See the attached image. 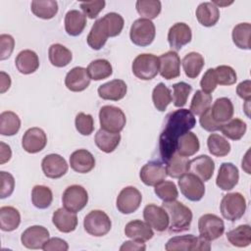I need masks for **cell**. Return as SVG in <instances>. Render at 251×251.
Masks as SVG:
<instances>
[{
	"label": "cell",
	"instance_id": "obj_43",
	"mask_svg": "<svg viewBox=\"0 0 251 251\" xmlns=\"http://www.w3.org/2000/svg\"><path fill=\"white\" fill-rule=\"evenodd\" d=\"M209 152L216 157H225L230 152L229 142L222 135L212 133L207 139Z\"/></svg>",
	"mask_w": 251,
	"mask_h": 251
},
{
	"label": "cell",
	"instance_id": "obj_52",
	"mask_svg": "<svg viewBox=\"0 0 251 251\" xmlns=\"http://www.w3.org/2000/svg\"><path fill=\"white\" fill-rule=\"evenodd\" d=\"M215 74L217 77V82L220 85H232L237 80L235 71L229 66H218L215 69Z\"/></svg>",
	"mask_w": 251,
	"mask_h": 251
},
{
	"label": "cell",
	"instance_id": "obj_59",
	"mask_svg": "<svg viewBox=\"0 0 251 251\" xmlns=\"http://www.w3.org/2000/svg\"><path fill=\"white\" fill-rule=\"evenodd\" d=\"M44 251H67L69 249V245L66 240L59 237L49 238L44 244Z\"/></svg>",
	"mask_w": 251,
	"mask_h": 251
},
{
	"label": "cell",
	"instance_id": "obj_53",
	"mask_svg": "<svg viewBox=\"0 0 251 251\" xmlns=\"http://www.w3.org/2000/svg\"><path fill=\"white\" fill-rule=\"evenodd\" d=\"M75 125L76 130L81 135H90L94 130V121L91 115L78 113L75 116Z\"/></svg>",
	"mask_w": 251,
	"mask_h": 251
},
{
	"label": "cell",
	"instance_id": "obj_11",
	"mask_svg": "<svg viewBox=\"0 0 251 251\" xmlns=\"http://www.w3.org/2000/svg\"><path fill=\"white\" fill-rule=\"evenodd\" d=\"M178 186L182 195L193 202L199 201L205 194L204 182L193 174H185L178 178Z\"/></svg>",
	"mask_w": 251,
	"mask_h": 251
},
{
	"label": "cell",
	"instance_id": "obj_62",
	"mask_svg": "<svg viewBox=\"0 0 251 251\" xmlns=\"http://www.w3.org/2000/svg\"><path fill=\"white\" fill-rule=\"evenodd\" d=\"M12 157V151L9 145L4 142H0V164L7 163Z\"/></svg>",
	"mask_w": 251,
	"mask_h": 251
},
{
	"label": "cell",
	"instance_id": "obj_9",
	"mask_svg": "<svg viewBox=\"0 0 251 251\" xmlns=\"http://www.w3.org/2000/svg\"><path fill=\"white\" fill-rule=\"evenodd\" d=\"M64 208L77 213L81 211L88 202V193L86 189L78 184L68 186L62 196Z\"/></svg>",
	"mask_w": 251,
	"mask_h": 251
},
{
	"label": "cell",
	"instance_id": "obj_45",
	"mask_svg": "<svg viewBox=\"0 0 251 251\" xmlns=\"http://www.w3.org/2000/svg\"><path fill=\"white\" fill-rule=\"evenodd\" d=\"M53 201L51 189L45 185H35L31 191V202L38 209L48 208Z\"/></svg>",
	"mask_w": 251,
	"mask_h": 251
},
{
	"label": "cell",
	"instance_id": "obj_27",
	"mask_svg": "<svg viewBox=\"0 0 251 251\" xmlns=\"http://www.w3.org/2000/svg\"><path fill=\"white\" fill-rule=\"evenodd\" d=\"M125 234L133 240L145 242L153 237L154 232L152 227L146 222L134 220L126 225Z\"/></svg>",
	"mask_w": 251,
	"mask_h": 251
},
{
	"label": "cell",
	"instance_id": "obj_4",
	"mask_svg": "<svg viewBox=\"0 0 251 251\" xmlns=\"http://www.w3.org/2000/svg\"><path fill=\"white\" fill-rule=\"evenodd\" d=\"M222 216L230 222H235L243 217L246 211V199L239 192L224 195L220 204Z\"/></svg>",
	"mask_w": 251,
	"mask_h": 251
},
{
	"label": "cell",
	"instance_id": "obj_25",
	"mask_svg": "<svg viewBox=\"0 0 251 251\" xmlns=\"http://www.w3.org/2000/svg\"><path fill=\"white\" fill-rule=\"evenodd\" d=\"M70 166L76 173L87 174L95 167V159L86 149H78L71 154Z\"/></svg>",
	"mask_w": 251,
	"mask_h": 251
},
{
	"label": "cell",
	"instance_id": "obj_7",
	"mask_svg": "<svg viewBox=\"0 0 251 251\" xmlns=\"http://www.w3.org/2000/svg\"><path fill=\"white\" fill-rule=\"evenodd\" d=\"M156 35L155 25L147 19H137L133 22L129 30V37L133 44L137 46L150 45Z\"/></svg>",
	"mask_w": 251,
	"mask_h": 251
},
{
	"label": "cell",
	"instance_id": "obj_29",
	"mask_svg": "<svg viewBox=\"0 0 251 251\" xmlns=\"http://www.w3.org/2000/svg\"><path fill=\"white\" fill-rule=\"evenodd\" d=\"M16 67L21 74L29 75L37 71L39 67V59L37 54L29 49L21 51L15 60Z\"/></svg>",
	"mask_w": 251,
	"mask_h": 251
},
{
	"label": "cell",
	"instance_id": "obj_16",
	"mask_svg": "<svg viewBox=\"0 0 251 251\" xmlns=\"http://www.w3.org/2000/svg\"><path fill=\"white\" fill-rule=\"evenodd\" d=\"M166 166L157 161L146 163L140 170L139 176L141 181L148 186H155L167 177Z\"/></svg>",
	"mask_w": 251,
	"mask_h": 251
},
{
	"label": "cell",
	"instance_id": "obj_28",
	"mask_svg": "<svg viewBox=\"0 0 251 251\" xmlns=\"http://www.w3.org/2000/svg\"><path fill=\"white\" fill-rule=\"evenodd\" d=\"M233 112V104L227 97L218 98L211 107V115L213 119L221 125H224L225 123L231 120Z\"/></svg>",
	"mask_w": 251,
	"mask_h": 251
},
{
	"label": "cell",
	"instance_id": "obj_35",
	"mask_svg": "<svg viewBox=\"0 0 251 251\" xmlns=\"http://www.w3.org/2000/svg\"><path fill=\"white\" fill-rule=\"evenodd\" d=\"M200 143L197 135L191 131L182 134L176 143V153L184 157H190L198 152Z\"/></svg>",
	"mask_w": 251,
	"mask_h": 251
},
{
	"label": "cell",
	"instance_id": "obj_24",
	"mask_svg": "<svg viewBox=\"0 0 251 251\" xmlns=\"http://www.w3.org/2000/svg\"><path fill=\"white\" fill-rule=\"evenodd\" d=\"M127 91L126 82L122 79H113L98 87V95L104 100L119 101L123 99Z\"/></svg>",
	"mask_w": 251,
	"mask_h": 251
},
{
	"label": "cell",
	"instance_id": "obj_21",
	"mask_svg": "<svg viewBox=\"0 0 251 251\" xmlns=\"http://www.w3.org/2000/svg\"><path fill=\"white\" fill-rule=\"evenodd\" d=\"M90 79L85 68L75 67L67 74L65 77V85L71 91L80 92L88 87Z\"/></svg>",
	"mask_w": 251,
	"mask_h": 251
},
{
	"label": "cell",
	"instance_id": "obj_51",
	"mask_svg": "<svg viewBox=\"0 0 251 251\" xmlns=\"http://www.w3.org/2000/svg\"><path fill=\"white\" fill-rule=\"evenodd\" d=\"M102 19L108 27L110 37H115L122 32L124 28L125 21L120 14L111 12L106 14L104 17H102Z\"/></svg>",
	"mask_w": 251,
	"mask_h": 251
},
{
	"label": "cell",
	"instance_id": "obj_47",
	"mask_svg": "<svg viewBox=\"0 0 251 251\" xmlns=\"http://www.w3.org/2000/svg\"><path fill=\"white\" fill-rule=\"evenodd\" d=\"M137 13L142 19L153 20L159 16L162 9V4L159 0H138L135 4Z\"/></svg>",
	"mask_w": 251,
	"mask_h": 251
},
{
	"label": "cell",
	"instance_id": "obj_8",
	"mask_svg": "<svg viewBox=\"0 0 251 251\" xmlns=\"http://www.w3.org/2000/svg\"><path fill=\"white\" fill-rule=\"evenodd\" d=\"M83 227L90 235L100 237L106 235L110 231L112 222L105 212L101 210H93L84 217Z\"/></svg>",
	"mask_w": 251,
	"mask_h": 251
},
{
	"label": "cell",
	"instance_id": "obj_6",
	"mask_svg": "<svg viewBox=\"0 0 251 251\" xmlns=\"http://www.w3.org/2000/svg\"><path fill=\"white\" fill-rule=\"evenodd\" d=\"M99 122L101 128L115 133H120L126 123L125 113L116 106L106 105L99 111Z\"/></svg>",
	"mask_w": 251,
	"mask_h": 251
},
{
	"label": "cell",
	"instance_id": "obj_63",
	"mask_svg": "<svg viewBox=\"0 0 251 251\" xmlns=\"http://www.w3.org/2000/svg\"><path fill=\"white\" fill-rule=\"evenodd\" d=\"M11 86V77L5 72H0V93L6 92Z\"/></svg>",
	"mask_w": 251,
	"mask_h": 251
},
{
	"label": "cell",
	"instance_id": "obj_44",
	"mask_svg": "<svg viewBox=\"0 0 251 251\" xmlns=\"http://www.w3.org/2000/svg\"><path fill=\"white\" fill-rule=\"evenodd\" d=\"M250 33L251 25L249 23H241L236 25L232 29V41L236 47L240 49H250Z\"/></svg>",
	"mask_w": 251,
	"mask_h": 251
},
{
	"label": "cell",
	"instance_id": "obj_10",
	"mask_svg": "<svg viewBox=\"0 0 251 251\" xmlns=\"http://www.w3.org/2000/svg\"><path fill=\"white\" fill-rule=\"evenodd\" d=\"M198 230L200 236L212 241L221 237L225 231L224 221L214 214H205L198 220Z\"/></svg>",
	"mask_w": 251,
	"mask_h": 251
},
{
	"label": "cell",
	"instance_id": "obj_37",
	"mask_svg": "<svg viewBox=\"0 0 251 251\" xmlns=\"http://www.w3.org/2000/svg\"><path fill=\"white\" fill-rule=\"evenodd\" d=\"M48 57H49L50 63L53 66L58 68H63L68 66L73 59L72 52L67 47L59 43L52 44L49 47Z\"/></svg>",
	"mask_w": 251,
	"mask_h": 251
},
{
	"label": "cell",
	"instance_id": "obj_5",
	"mask_svg": "<svg viewBox=\"0 0 251 251\" xmlns=\"http://www.w3.org/2000/svg\"><path fill=\"white\" fill-rule=\"evenodd\" d=\"M160 69L159 57L153 54H140L132 62L131 70L133 75L142 80H150L154 78Z\"/></svg>",
	"mask_w": 251,
	"mask_h": 251
},
{
	"label": "cell",
	"instance_id": "obj_33",
	"mask_svg": "<svg viewBox=\"0 0 251 251\" xmlns=\"http://www.w3.org/2000/svg\"><path fill=\"white\" fill-rule=\"evenodd\" d=\"M167 175L173 178H179L189 171V160L187 157L175 153L166 162Z\"/></svg>",
	"mask_w": 251,
	"mask_h": 251
},
{
	"label": "cell",
	"instance_id": "obj_32",
	"mask_svg": "<svg viewBox=\"0 0 251 251\" xmlns=\"http://www.w3.org/2000/svg\"><path fill=\"white\" fill-rule=\"evenodd\" d=\"M95 144L97 147L105 152V153H111L113 152L121 141V134L107 131L103 128H100L94 137Z\"/></svg>",
	"mask_w": 251,
	"mask_h": 251
},
{
	"label": "cell",
	"instance_id": "obj_46",
	"mask_svg": "<svg viewBox=\"0 0 251 251\" xmlns=\"http://www.w3.org/2000/svg\"><path fill=\"white\" fill-rule=\"evenodd\" d=\"M172 100L171 90L163 82L158 83L154 87L152 91V101L158 111L164 112Z\"/></svg>",
	"mask_w": 251,
	"mask_h": 251
},
{
	"label": "cell",
	"instance_id": "obj_55",
	"mask_svg": "<svg viewBox=\"0 0 251 251\" xmlns=\"http://www.w3.org/2000/svg\"><path fill=\"white\" fill-rule=\"evenodd\" d=\"M106 2L104 0H97V1H86L80 3V9L82 10L85 17L89 19H95L99 13L104 9Z\"/></svg>",
	"mask_w": 251,
	"mask_h": 251
},
{
	"label": "cell",
	"instance_id": "obj_41",
	"mask_svg": "<svg viewBox=\"0 0 251 251\" xmlns=\"http://www.w3.org/2000/svg\"><path fill=\"white\" fill-rule=\"evenodd\" d=\"M86 70L90 78L93 80L105 79L113 73L112 65L106 59H97L90 62Z\"/></svg>",
	"mask_w": 251,
	"mask_h": 251
},
{
	"label": "cell",
	"instance_id": "obj_50",
	"mask_svg": "<svg viewBox=\"0 0 251 251\" xmlns=\"http://www.w3.org/2000/svg\"><path fill=\"white\" fill-rule=\"evenodd\" d=\"M173 89H174V93L172 98H173L174 105L177 108L183 107L187 102V98L190 92L192 91L191 85L186 82L180 81V82L175 83L173 85Z\"/></svg>",
	"mask_w": 251,
	"mask_h": 251
},
{
	"label": "cell",
	"instance_id": "obj_20",
	"mask_svg": "<svg viewBox=\"0 0 251 251\" xmlns=\"http://www.w3.org/2000/svg\"><path fill=\"white\" fill-rule=\"evenodd\" d=\"M239 179V172L232 163H223L220 166L219 173L216 178V184L219 188L225 191L231 190Z\"/></svg>",
	"mask_w": 251,
	"mask_h": 251
},
{
	"label": "cell",
	"instance_id": "obj_23",
	"mask_svg": "<svg viewBox=\"0 0 251 251\" xmlns=\"http://www.w3.org/2000/svg\"><path fill=\"white\" fill-rule=\"evenodd\" d=\"M53 225L57 229L64 233L74 231L77 226L76 213L67 210L66 208L57 209L52 216Z\"/></svg>",
	"mask_w": 251,
	"mask_h": 251
},
{
	"label": "cell",
	"instance_id": "obj_1",
	"mask_svg": "<svg viewBox=\"0 0 251 251\" xmlns=\"http://www.w3.org/2000/svg\"><path fill=\"white\" fill-rule=\"evenodd\" d=\"M196 125L194 115L188 109H179L167 115L159 137V151L163 162H167L176 151L178 138Z\"/></svg>",
	"mask_w": 251,
	"mask_h": 251
},
{
	"label": "cell",
	"instance_id": "obj_26",
	"mask_svg": "<svg viewBox=\"0 0 251 251\" xmlns=\"http://www.w3.org/2000/svg\"><path fill=\"white\" fill-rule=\"evenodd\" d=\"M108 37H110L108 27L103 19L100 18L93 24L87 35L86 41L90 48L94 50H100L105 45Z\"/></svg>",
	"mask_w": 251,
	"mask_h": 251
},
{
	"label": "cell",
	"instance_id": "obj_38",
	"mask_svg": "<svg viewBox=\"0 0 251 251\" xmlns=\"http://www.w3.org/2000/svg\"><path fill=\"white\" fill-rule=\"evenodd\" d=\"M21 127L19 116L12 111H5L0 114V133L5 136L15 135Z\"/></svg>",
	"mask_w": 251,
	"mask_h": 251
},
{
	"label": "cell",
	"instance_id": "obj_56",
	"mask_svg": "<svg viewBox=\"0 0 251 251\" xmlns=\"http://www.w3.org/2000/svg\"><path fill=\"white\" fill-rule=\"evenodd\" d=\"M217 85L218 82L215 69H208L200 80V86L202 88V91L210 94L216 89Z\"/></svg>",
	"mask_w": 251,
	"mask_h": 251
},
{
	"label": "cell",
	"instance_id": "obj_31",
	"mask_svg": "<svg viewBox=\"0 0 251 251\" xmlns=\"http://www.w3.org/2000/svg\"><path fill=\"white\" fill-rule=\"evenodd\" d=\"M86 26V17L78 10H70L65 16V29L71 36L79 35Z\"/></svg>",
	"mask_w": 251,
	"mask_h": 251
},
{
	"label": "cell",
	"instance_id": "obj_12",
	"mask_svg": "<svg viewBox=\"0 0 251 251\" xmlns=\"http://www.w3.org/2000/svg\"><path fill=\"white\" fill-rule=\"evenodd\" d=\"M142 201V195L140 191L134 186H126L121 190L117 197L116 206L117 209L125 215L135 212Z\"/></svg>",
	"mask_w": 251,
	"mask_h": 251
},
{
	"label": "cell",
	"instance_id": "obj_17",
	"mask_svg": "<svg viewBox=\"0 0 251 251\" xmlns=\"http://www.w3.org/2000/svg\"><path fill=\"white\" fill-rule=\"evenodd\" d=\"M159 73L162 77L170 80L180 75V59L176 51H168L159 57Z\"/></svg>",
	"mask_w": 251,
	"mask_h": 251
},
{
	"label": "cell",
	"instance_id": "obj_39",
	"mask_svg": "<svg viewBox=\"0 0 251 251\" xmlns=\"http://www.w3.org/2000/svg\"><path fill=\"white\" fill-rule=\"evenodd\" d=\"M31 12L38 18L50 20L58 12V3L54 0H34L30 5Z\"/></svg>",
	"mask_w": 251,
	"mask_h": 251
},
{
	"label": "cell",
	"instance_id": "obj_58",
	"mask_svg": "<svg viewBox=\"0 0 251 251\" xmlns=\"http://www.w3.org/2000/svg\"><path fill=\"white\" fill-rule=\"evenodd\" d=\"M199 123L202 128H204L207 131H216V130H220L221 126L223 125L217 123L212 115H211V107L209 109H207L202 115H200V119H199Z\"/></svg>",
	"mask_w": 251,
	"mask_h": 251
},
{
	"label": "cell",
	"instance_id": "obj_13",
	"mask_svg": "<svg viewBox=\"0 0 251 251\" xmlns=\"http://www.w3.org/2000/svg\"><path fill=\"white\" fill-rule=\"evenodd\" d=\"M143 218L152 228L159 232L165 231L169 226V216L162 206L146 205L143 210Z\"/></svg>",
	"mask_w": 251,
	"mask_h": 251
},
{
	"label": "cell",
	"instance_id": "obj_36",
	"mask_svg": "<svg viewBox=\"0 0 251 251\" xmlns=\"http://www.w3.org/2000/svg\"><path fill=\"white\" fill-rule=\"evenodd\" d=\"M20 212L12 206H3L0 208V228L3 231H13L20 226Z\"/></svg>",
	"mask_w": 251,
	"mask_h": 251
},
{
	"label": "cell",
	"instance_id": "obj_60",
	"mask_svg": "<svg viewBox=\"0 0 251 251\" xmlns=\"http://www.w3.org/2000/svg\"><path fill=\"white\" fill-rule=\"evenodd\" d=\"M236 93L237 95L244 99L245 101L251 100V82L249 79H246L242 82H240L236 87Z\"/></svg>",
	"mask_w": 251,
	"mask_h": 251
},
{
	"label": "cell",
	"instance_id": "obj_61",
	"mask_svg": "<svg viewBox=\"0 0 251 251\" xmlns=\"http://www.w3.org/2000/svg\"><path fill=\"white\" fill-rule=\"evenodd\" d=\"M146 249V245L143 241H138V240H130V241H126L123 243V245L120 247L121 251H126V250H133V251H144Z\"/></svg>",
	"mask_w": 251,
	"mask_h": 251
},
{
	"label": "cell",
	"instance_id": "obj_15",
	"mask_svg": "<svg viewBox=\"0 0 251 251\" xmlns=\"http://www.w3.org/2000/svg\"><path fill=\"white\" fill-rule=\"evenodd\" d=\"M47 144V136L43 129L39 127L28 128L23 136L22 146L25 151L30 154L42 151Z\"/></svg>",
	"mask_w": 251,
	"mask_h": 251
},
{
	"label": "cell",
	"instance_id": "obj_18",
	"mask_svg": "<svg viewBox=\"0 0 251 251\" xmlns=\"http://www.w3.org/2000/svg\"><path fill=\"white\" fill-rule=\"evenodd\" d=\"M41 168L44 175L49 178H60L68 172L66 160L59 154L46 155L42 162Z\"/></svg>",
	"mask_w": 251,
	"mask_h": 251
},
{
	"label": "cell",
	"instance_id": "obj_3",
	"mask_svg": "<svg viewBox=\"0 0 251 251\" xmlns=\"http://www.w3.org/2000/svg\"><path fill=\"white\" fill-rule=\"evenodd\" d=\"M207 239L193 234L174 236L165 245L167 251H208L211 245Z\"/></svg>",
	"mask_w": 251,
	"mask_h": 251
},
{
	"label": "cell",
	"instance_id": "obj_22",
	"mask_svg": "<svg viewBox=\"0 0 251 251\" xmlns=\"http://www.w3.org/2000/svg\"><path fill=\"white\" fill-rule=\"evenodd\" d=\"M215 163L211 157L200 155L189 161V172L198 176L202 181H208L214 174Z\"/></svg>",
	"mask_w": 251,
	"mask_h": 251
},
{
	"label": "cell",
	"instance_id": "obj_14",
	"mask_svg": "<svg viewBox=\"0 0 251 251\" xmlns=\"http://www.w3.org/2000/svg\"><path fill=\"white\" fill-rule=\"evenodd\" d=\"M49 239V231L42 226L27 227L21 236L22 244L28 249H42Z\"/></svg>",
	"mask_w": 251,
	"mask_h": 251
},
{
	"label": "cell",
	"instance_id": "obj_42",
	"mask_svg": "<svg viewBox=\"0 0 251 251\" xmlns=\"http://www.w3.org/2000/svg\"><path fill=\"white\" fill-rule=\"evenodd\" d=\"M246 129H247V126L245 122H243L238 118H234L225 123L221 126L220 130L226 137L231 140H239L245 134Z\"/></svg>",
	"mask_w": 251,
	"mask_h": 251
},
{
	"label": "cell",
	"instance_id": "obj_2",
	"mask_svg": "<svg viewBox=\"0 0 251 251\" xmlns=\"http://www.w3.org/2000/svg\"><path fill=\"white\" fill-rule=\"evenodd\" d=\"M162 207L166 210L169 216L168 228L170 232H182L190 228L192 212L188 207L181 202L176 201V199L163 202Z\"/></svg>",
	"mask_w": 251,
	"mask_h": 251
},
{
	"label": "cell",
	"instance_id": "obj_57",
	"mask_svg": "<svg viewBox=\"0 0 251 251\" xmlns=\"http://www.w3.org/2000/svg\"><path fill=\"white\" fill-rule=\"evenodd\" d=\"M15 47V40L10 34L0 35V60L8 59Z\"/></svg>",
	"mask_w": 251,
	"mask_h": 251
},
{
	"label": "cell",
	"instance_id": "obj_30",
	"mask_svg": "<svg viewBox=\"0 0 251 251\" xmlns=\"http://www.w3.org/2000/svg\"><path fill=\"white\" fill-rule=\"evenodd\" d=\"M195 15L202 25L210 27L218 23L220 19V10L212 2H203L198 5Z\"/></svg>",
	"mask_w": 251,
	"mask_h": 251
},
{
	"label": "cell",
	"instance_id": "obj_34",
	"mask_svg": "<svg viewBox=\"0 0 251 251\" xmlns=\"http://www.w3.org/2000/svg\"><path fill=\"white\" fill-rule=\"evenodd\" d=\"M181 63L185 75L189 78H196L201 73L205 61L200 53L190 52L183 57Z\"/></svg>",
	"mask_w": 251,
	"mask_h": 251
},
{
	"label": "cell",
	"instance_id": "obj_54",
	"mask_svg": "<svg viewBox=\"0 0 251 251\" xmlns=\"http://www.w3.org/2000/svg\"><path fill=\"white\" fill-rule=\"evenodd\" d=\"M15 188L14 176L7 172H0V198L4 199L13 193Z\"/></svg>",
	"mask_w": 251,
	"mask_h": 251
},
{
	"label": "cell",
	"instance_id": "obj_40",
	"mask_svg": "<svg viewBox=\"0 0 251 251\" xmlns=\"http://www.w3.org/2000/svg\"><path fill=\"white\" fill-rule=\"evenodd\" d=\"M229 243L236 247H247L251 243V227L249 225H241L226 233Z\"/></svg>",
	"mask_w": 251,
	"mask_h": 251
},
{
	"label": "cell",
	"instance_id": "obj_48",
	"mask_svg": "<svg viewBox=\"0 0 251 251\" xmlns=\"http://www.w3.org/2000/svg\"><path fill=\"white\" fill-rule=\"evenodd\" d=\"M211 104H212L211 94H208L202 90H196L191 100L189 110L193 115L200 116L207 109L211 107Z\"/></svg>",
	"mask_w": 251,
	"mask_h": 251
},
{
	"label": "cell",
	"instance_id": "obj_19",
	"mask_svg": "<svg viewBox=\"0 0 251 251\" xmlns=\"http://www.w3.org/2000/svg\"><path fill=\"white\" fill-rule=\"evenodd\" d=\"M192 32L188 25L184 23H176L172 25L168 32V41L170 46L176 50H180L184 45L191 41Z\"/></svg>",
	"mask_w": 251,
	"mask_h": 251
},
{
	"label": "cell",
	"instance_id": "obj_49",
	"mask_svg": "<svg viewBox=\"0 0 251 251\" xmlns=\"http://www.w3.org/2000/svg\"><path fill=\"white\" fill-rule=\"evenodd\" d=\"M155 194L164 202L176 200L178 197L176 185L170 180H163L155 185Z\"/></svg>",
	"mask_w": 251,
	"mask_h": 251
}]
</instances>
